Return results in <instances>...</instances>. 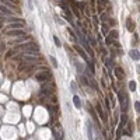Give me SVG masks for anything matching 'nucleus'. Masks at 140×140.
I'll use <instances>...</instances> for the list:
<instances>
[{
  "instance_id": "obj_10",
  "label": "nucleus",
  "mask_w": 140,
  "mask_h": 140,
  "mask_svg": "<svg viewBox=\"0 0 140 140\" xmlns=\"http://www.w3.org/2000/svg\"><path fill=\"white\" fill-rule=\"evenodd\" d=\"M129 56L133 60H139L140 59V53H139V50H136V49H132V50L129 52Z\"/></svg>"
},
{
  "instance_id": "obj_21",
  "label": "nucleus",
  "mask_w": 140,
  "mask_h": 140,
  "mask_svg": "<svg viewBox=\"0 0 140 140\" xmlns=\"http://www.w3.org/2000/svg\"><path fill=\"white\" fill-rule=\"evenodd\" d=\"M53 41H55V45H56V46H59V48H60V46H62V42L59 41V38H58L56 35H55V36H53Z\"/></svg>"
},
{
  "instance_id": "obj_23",
  "label": "nucleus",
  "mask_w": 140,
  "mask_h": 140,
  "mask_svg": "<svg viewBox=\"0 0 140 140\" xmlns=\"http://www.w3.org/2000/svg\"><path fill=\"white\" fill-rule=\"evenodd\" d=\"M129 88H130V91H134V90H136V83H134L133 80L129 83Z\"/></svg>"
},
{
  "instance_id": "obj_7",
  "label": "nucleus",
  "mask_w": 140,
  "mask_h": 140,
  "mask_svg": "<svg viewBox=\"0 0 140 140\" xmlns=\"http://www.w3.org/2000/svg\"><path fill=\"white\" fill-rule=\"evenodd\" d=\"M24 25L21 24V22H11L10 25H7V30L10 31V30H22Z\"/></svg>"
},
{
  "instance_id": "obj_16",
  "label": "nucleus",
  "mask_w": 140,
  "mask_h": 140,
  "mask_svg": "<svg viewBox=\"0 0 140 140\" xmlns=\"http://www.w3.org/2000/svg\"><path fill=\"white\" fill-rule=\"evenodd\" d=\"M101 32H102V34H104V35H108V24H105V22H104V24H102L101 25Z\"/></svg>"
},
{
  "instance_id": "obj_5",
  "label": "nucleus",
  "mask_w": 140,
  "mask_h": 140,
  "mask_svg": "<svg viewBox=\"0 0 140 140\" xmlns=\"http://www.w3.org/2000/svg\"><path fill=\"white\" fill-rule=\"evenodd\" d=\"M22 60H24V62L25 63H36V62H38V56H32V55H25L24 56V59H22Z\"/></svg>"
},
{
  "instance_id": "obj_27",
  "label": "nucleus",
  "mask_w": 140,
  "mask_h": 140,
  "mask_svg": "<svg viewBox=\"0 0 140 140\" xmlns=\"http://www.w3.org/2000/svg\"><path fill=\"white\" fill-rule=\"evenodd\" d=\"M137 129H139V130H140V118H139V119H137Z\"/></svg>"
},
{
  "instance_id": "obj_14",
  "label": "nucleus",
  "mask_w": 140,
  "mask_h": 140,
  "mask_svg": "<svg viewBox=\"0 0 140 140\" xmlns=\"http://www.w3.org/2000/svg\"><path fill=\"white\" fill-rule=\"evenodd\" d=\"M87 134L90 140H94V136H92V128H91V123H87Z\"/></svg>"
},
{
  "instance_id": "obj_6",
  "label": "nucleus",
  "mask_w": 140,
  "mask_h": 140,
  "mask_svg": "<svg viewBox=\"0 0 140 140\" xmlns=\"http://www.w3.org/2000/svg\"><path fill=\"white\" fill-rule=\"evenodd\" d=\"M118 31H111V34L109 35H106V45H111L112 44V39H115V38H118Z\"/></svg>"
},
{
  "instance_id": "obj_8",
  "label": "nucleus",
  "mask_w": 140,
  "mask_h": 140,
  "mask_svg": "<svg viewBox=\"0 0 140 140\" xmlns=\"http://www.w3.org/2000/svg\"><path fill=\"white\" fill-rule=\"evenodd\" d=\"M126 120H128V116H126L125 114H123V115H122V118H120V123H119V128H118V136L120 134V130H122V128L125 126Z\"/></svg>"
},
{
  "instance_id": "obj_26",
  "label": "nucleus",
  "mask_w": 140,
  "mask_h": 140,
  "mask_svg": "<svg viewBox=\"0 0 140 140\" xmlns=\"http://www.w3.org/2000/svg\"><path fill=\"white\" fill-rule=\"evenodd\" d=\"M101 20H102V21L106 20V14H101Z\"/></svg>"
},
{
  "instance_id": "obj_24",
  "label": "nucleus",
  "mask_w": 140,
  "mask_h": 140,
  "mask_svg": "<svg viewBox=\"0 0 140 140\" xmlns=\"http://www.w3.org/2000/svg\"><path fill=\"white\" fill-rule=\"evenodd\" d=\"M134 109H136L137 114H140V102H136V104H134Z\"/></svg>"
},
{
  "instance_id": "obj_11",
  "label": "nucleus",
  "mask_w": 140,
  "mask_h": 140,
  "mask_svg": "<svg viewBox=\"0 0 140 140\" xmlns=\"http://www.w3.org/2000/svg\"><path fill=\"white\" fill-rule=\"evenodd\" d=\"M97 111H98V114H100V116H101L102 122H106L108 118H106V114H104V111H102V108H101V105H97Z\"/></svg>"
},
{
  "instance_id": "obj_2",
  "label": "nucleus",
  "mask_w": 140,
  "mask_h": 140,
  "mask_svg": "<svg viewBox=\"0 0 140 140\" xmlns=\"http://www.w3.org/2000/svg\"><path fill=\"white\" fill-rule=\"evenodd\" d=\"M35 78H36L38 81H41V83H44V81H48L49 78H50V73H49V72H42V73H36Z\"/></svg>"
},
{
  "instance_id": "obj_1",
  "label": "nucleus",
  "mask_w": 140,
  "mask_h": 140,
  "mask_svg": "<svg viewBox=\"0 0 140 140\" xmlns=\"http://www.w3.org/2000/svg\"><path fill=\"white\" fill-rule=\"evenodd\" d=\"M18 49H21L25 55L38 56V55H36V52L39 50V46L36 45V44H34V42H27V44H24V45H20V46H18Z\"/></svg>"
},
{
  "instance_id": "obj_9",
  "label": "nucleus",
  "mask_w": 140,
  "mask_h": 140,
  "mask_svg": "<svg viewBox=\"0 0 140 140\" xmlns=\"http://www.w3.org/2000/svg\"><path fill=\"white\" fill-rule=\"evenodd\" d=\"M74 49H76L77 52H78V55H80L81 58H83V59L86 60V62H88V56L86 55V52H84V50H83V49L80 48V46H77V45H76V46H74Z\"/></svg>"
},
{
  "instance_id": "obj_17",
  "label": "nucleus",
  "mask_w": 140,
  "mask_h": 140,
  "mask_svg": "<svg viewBox=\"0 0 140 140\" xmlns=\"http://www.w3.org/2000/svg\"><path fill=\"white\" fill-rule=\"evenodd\" d=\"M126 25H128V28H129V31H133V30H134L133 22H132V18H128V20H126Z\"/></svg>"
},
{
  "instance_id": "obj_12",
  "label": "nucleus",
  "mask_w": 140,
  "mask_h": 140,
  "mask_svg": "<svg viewBox=\"0 0 140 140\" xmlns=\"http://www.w3.org/2000/svg\"><path fill=\"white\" fill-rule=\"evenodd\" d=\"M115 76L118 77L119 80H122L123 77H125V72H123L120 67H115Z\"/></svg>"
},
{
  "instance_id": "obj_15",
  "label": "nucleus",
  "mask_w": 140,
  "mask_h": 140,
  "mask_svg": "<svg viewBox=\"0 0 140 140\" xmlns=\"http://www.w3.org/2000/svg\"><path fill=\"white\" fill-rule=\"evenodd\" d=\"M13 14H14L13 11H10L8 8H6V7L2 4V16H13Z\"/></svg>"
},
{
  "instance_id": "obj_22",
  "label": "nucleus",
  "mask_w": 140,
  "mask_h": 140,
  "mask_svg": "<svg viewBox=\"0 0 140 140\" xmlns=\"http://www.w3.org/2000/svg\"><path fill=\"white\" fill-rule=\"evenodd\" d=\"M102 60H104V62H105V64H106V67H109V69H111V67H112V62H111V60H109V59H106V58H105V59H104V58H102Z\"/></svg>"
},
{
  "instance_id": "obj_13",
  "label": "nucleus",
  "mask_w": 140,
  "mask_h": 140,
  "mask_svg": "<svg viewBox=\"0 0 140 140\" xmlns=\"http://www.w3.org/2000/svg\"><path fill=\"white\" fill-rule=\"evenodd\" d=\"M73 104L76 108H81V101H80V97H77V95H74L73 97Z\"/></svg>"
},
{
  "instance_id": "obj_4",
  "label": "nucleus",
  "mask_w": 140,
  "mask_h": 140,
  "mask_svg": "<svg viewBox=\"0 0 140 140\" xmlns=\"http://www.w3.org/2000/svg\"><path fill=\"white\" fill-rule=\"evenodd\" d=\"M7 35L8 36H24L25 35V31H22V30H10V31H7Z\"/></svg>"
},
{
  "instance_id": "obj_18",
  "label": "nucleus",
  "mask_w": 140,
  "mask_h": 140,
  "mask_svg": "<svg viewBox=\"0 0 140 140\" xmlns=\"http://www.w3.org/2000/svg\"><path fill=\"white\" fill-rule=\"evenodd\" d=\"M42 94H44V95H50V94H52V88H45V87H44V88H42Z\"/></svg>"
},
{
  "instance_id": "obj_19",
  "label": "nucleus",
  "mask_w": 140,
  "mask_h": 140,
  "mask_svg": "<svg viewBox=\"0 0 140 140\" xmlns=\"http://www.w3.org/2000/svg\"><path fill=\"white\" fill-rule=\"evenodd\" d=\"M76 4L77 3H74V2H73V11H74V14H76V17H80V11H78V8L76 7Z\"/></svg>"
},
{
  "instance_id": "obj_25",
  "label": "nucleus",
  "mask_w": 140,
  "mask_h": 140,
  "mask_svg": "<svg viewBox=\"0 0 140 140\" xmlns=\"http://www.w3.org/2000/svg\"><path fill=\"white\" fill-rule=\"evenodd\" d=\"M72 91L76 92V84H74V83H72Z\"/></svg>"
},
{
  "instance_id": "obj_20",
  "label": "nucleus",
  "mask_w": 140,
  "mask_h": 140,
  "mask_svg": "<svg viewBox=\"0 0 140 140\" xmlns=\"http://www.w3.org/2000/svg\"><path fill=\"white\" fill-rule=\"evenodd\" d=\"M49 60H50V63H52L53 67H58V62H56V59L53 58V56H49Z\"/></svg>"
},
{
  "instance_id": "obj_3",
  "label": "nucleus",
  "mask_w": 140,
  "mask_h": 140,
  "mask_svg": "<svg viewBox=\"0 0 140 140\" xmlns=\"http://www.w3.org/2000/svg\"><path fill=\"white\" fill-rule=\"evenodd\" d=\"M118 97H119V101H120V105H122V111H128V97H125V95L119 91L118 92Z\"/></svg>"
}]
</instances>
